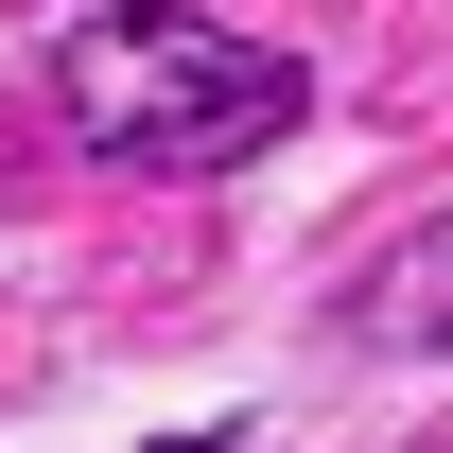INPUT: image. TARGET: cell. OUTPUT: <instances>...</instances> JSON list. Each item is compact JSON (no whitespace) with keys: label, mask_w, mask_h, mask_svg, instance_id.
I'll return each mask as SVG.
<instances>
[{"label":"cell","mask_w":453,"mask_h":453,"mask_svg":"<svg viewBox=\"0 0 453 453\" xmlns=\"http://www.w3.org/2000/svg\"><path fill=\"white\" fill-rule=\"evenodd\" d=\"M349 332L366 349H453V226H418V244H384L349 280Z\"/></svg>","instance_id":"2"},{"label":"cell","mask_w":453,"mask_h":453,"mask_svg":"<svg viewBox=\"0 0 453 453\" xmlns=\"http://www.w3.org/2000/svg\"><path fill=\"white\" fill-rule=\"evenodd\" d=\"M53 105H70V140L122 157V174H226V157H262L296 122V53L210 35L192 0H122V18H88L53 53Z\"/></svg>","instance_id":"1"},{"label":"cell","mask_w":453,"mask_h":453,"mask_svg":"<svg viewBox=\"0 0 453 453\" xmlns=\"http://www.w3.org/2000/svg\"><path fill=\"white\" fill-rule=\"evenodd\" d=\"M192 453H244V436H192Z\"/></svg>","instance_id":"3"}]
</instances>
